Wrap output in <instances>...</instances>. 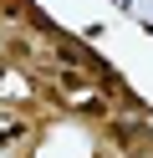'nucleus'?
Returning <instances> with one entry per match:
<instances>
[{
	"label": "nucleus",
	"mask_w": 153,
	"mask_h": 158,
	"mask_svg": "<svg viewBox=\"0 0 153 158\" xmlns=\"http://www.w3.org/2000/svg\"><path fill=\"white\" fill-rule=\"evenodd\" d=\"M112 138H117L133 158H153V133L143 123H112Z\"/></svg>",
	"instance_id": "1"
}]
</instances>
